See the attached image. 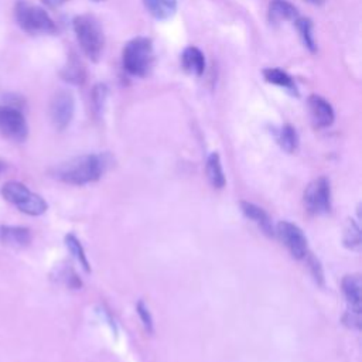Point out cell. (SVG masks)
Instances as JSON below:
<instances>
[{
    "mask_svg": "<svg viewBox=\"0 0 362 362\" xmlns=\"http://www.w3.org/2000/svg\"><path fill=\"white\" fill-rule=\"evenodd\" d=\"M181 65L185 72L201 76L205 71V57L197 47H187L181 55Z\"/></svg>",
    "mask_w": 362,
    "mask_h": 362,
    "instance_id": "14",
    "label": "cell"
},
{
    "mask_svg": "<svg viewBox=\"0 0 362 362\" xmlns=\"http://www.w3.org/2000/svg\"><path fill=\"white\" fill-rule=\"evenodd\" d=\"M344 245L352 250H358L362 245V238H361V228L359 225L354 221L349 219L345 230H344Z\"/></svg>",
    "mask_w": 362,
    "mask_h": 362,
    "instance_id": "22",
    "label": "cell"
},
{
    "mask_svg": "<svg viewBox=\"0 0 362 362\" xmlns=\"http://www.w3.org/2000/svg\"><path fill=\"white\" fill-rule=\"evenodd\" d=\"M107 165L103 154H85L74 157L52 170V175L66 184L85 185L98 181Z\"/></svg>",
    "mask_w": 362,
    "mask_h": 362,
    "instance_id": "1",
    "label": "cell"
},
{
    "mask_svg": "<svg viewBox=\"0 0 362 362\" xmlns=\"http://www.w3.org/2000/svg\"><path fill=\"white\" fill-rule=\"evenodd\" d=\"M1 170H3V163L0 161V171H1Z\"/></svg>",
    "mask_w": 362,
    "mask_h": 362,
    "instance_id": "30",
    "label": "cell"
},
{
    "mask_svg": "<svg viewBox=\"0 0 362 362\" xmlns=\"http://www.w3.org/2000/svg\"><path fill=\"white\" fill-rule=\"evenodd\" d=\"M75 112V98L72 92L59 89L49 102V117L58 130H64L72 120Z\"/></svg>",
    "mask_w": 362,
    "mask_h": 362,
    "instance_id": "9",
    "label": "cell"
},
{
    "mask_svg": "<svg viewBox=\"0 0 362 362\" xmlns=\"http://www.w3.org/2000/svg\"><path fill=\"white\" fill-rule=\"evenodd\" d=\"M205 171H206V177L211 182V185L214 188H223L226 184V178L222 170V164H221V158L218 153H211L206 158V165H205Z\"/></svg>",
    "mask_w": 362,
    "mask_h": 362,
    "instance_id": "18",
    "label": "cell"
},
{
    "mask_svg": "<svg viewBox=\"0 0 362 362\" xmlns=\"http://www.w3.org/2000/svg\"><path fill=\"white\" fill-rule=\"evenodd\" d=\"M304 205L310 214H325L331 208V189L329 181L320 177L308 184L304 191Z\"/></svg>",
    "mask_w": 362,
    "mask_h": 362,
    "instance_id": "7",
    "label": "cell"
},
{
    "mask_svg": "<svg viewBox=\"0 0 362 362\" xmlns=\"http://www.w3.org/2000/svg\"><path fill=\"white\" fill-rule=\"evenodd\" d=\"M106 95H107L106 85L98 83L93 88V90H92V106H93L95 113H100V110L103 107V103H105V99H106Z\"/></svg>",
    "mask_w": 362,
    "mask_h": 362,
    "instance_id": "24",
    "label": "cell"
},
{
    "mask_svg": "<svg viewBox=\"0 0 362 362\" xmlns=\"http://www.w3.org/2000/svg\"><path fill=\"white\" fill-rule=\"evenodd\" d=\"M122 62L129 74L140 78L147 76L154 65L153 41L147 37H136L130 40L123 48Z\"/></svg>",
    "mask_w": 362,
    "mask_h": 362,
    "instance_id": "3",
    "label": "cell"
},
{
    "mask_svg": "<svg viewBox=\"0 0 362 362\" xmlns=\"http://www.w3.org/2000/svg\"><path fill=\"white\" fill-rule=\"evenodd\" d=\"M298 18L297 8L287 0H272L269 4V20L270 23L294 21Z\"/></svg>",
    "mask_w": 362,
    "mask_h": 362,
    "instance_id": "15",
    "label": "cell"
},
{
    "mask_svg": "<svg viewBox=\"0 0 362 362\" xmlns=\"http://www.w3.org/2000/svg\"><path fill=\"white\" fill-rule=\"evenodd\" d=\"M45 6H48V7H51V8H55V7H59L61 4H64V3H66L68 0H41Z\"/></svg>",
    "mask_w": 362,
    "mask_h": 362,
    "instance_id": "28",
    "label": "cell"
},
{
    "mask_svg": "<svg viewBox=\"0 0 362 362\" xmlns=\"http://www.w3.org/2000/svg\"><path fill=\"white\" fill-rule=\"evenodd\" d=\"M308 110L314 126L317 127H328L334 122V109L328 100H325L320 95L308 96Z\"/></svg>",
    "mask_w": 362,
    "mask_h": 362,
    "instance_id": "10",
    "label": "cell"
},
{
    "mask_svg": "<svg viewBox=\"0 0 362 362\" xmlns=\"http://www.w3.org/2000/svg\"><path fill=\"white\" fill-rule=\"evenodd\" d=\"M136 310H137V314H139V317H140V320H141L144 328H146L148 332H153V318H151V315H150V311H148L147 305L140 300V301L137 303Z\"/></svg>",
    "mask_w": 362,
    "mask_h": 362,
    "instance_id": "25",
    "label": "cell"
},
{
    "mask_svg": "<svg viewBox=\"0 0 362 362\" xmlns=\"http://www.w3.org/2000/svg\"><path fill=\"white\" fill-rule=\"evenodd\" d=\"M93 1H103V0H93Z\"/></svg>",
    "mask_w": 362,
    "mask_h": 362,
    "instance_id": "31",
    "label": "cell"
},
{
    "mask_svg": "<svg viewBox=\"0 0 362 362\" xmlns=\"http://www.w3.org/2000/svg\"><path fill=\"white\" fill-rule=\"evenodd\" d=\"M342 322L352 329H359L361 328V313L346 310V313L342 317Z\"/></svg>",
    "mask_w": 362,
    "mask_h": 362,
    "instance_id": "27",
    "label": "cell"
},
{
    "mask_svg": "<svg viewBox=\"0 0 362 362\" xmlns=\"http://www.w3.org/2000/svg\"><path fill=\"white\" fill-rule=\"evenodd\" d=\"M341 286L348 303V310L361 313V277L358 274H348L342 279Z\"/></svg>",
    "mask_w": 362,
    "mask_h": 362,
    "instance_id": "12",
    "label": "cell"
},
{
    "mask_svg": "<svg viewBox=\"0 0 362 362\" xmlns=\"http://www.w3.org/2000/svg\"><path fill=\"white\" fill-rule=\"evenodd\" d=\"M1 195L6 201L16 205L21 212L31 216L42 215L48 208L44 198H41L38 194H34L18 181L6 182L1 188Z\"/></svg>",
    "mask_w": 362,
    "mask_h": 362,
    "instance_id": "5",
    "label": "cell"
},
{
    "mask_svg": "<svg viewBox=\"0 0 362 362\" xmlns=\"http://www.w3.org/2000/svg\"><path fill=\"white\" fill-rule=\"evenodd\" d=\"M61 76L64 81L74 83V85H81L85 81V68L82 62L75 57L71 55L69 59L66 61L65 66L61 71Z\"/></svg>",
    "mask_w": 362,
    "mask_h": 362,
    "instance_id": "19",
    "label": "cell"
},
{
    "mask_svg": "<svg viewBox=\"0 0 362 362\" xmlns=\"http://www.w3.org/2000/svg\"><path fill=\"white\" fill-rule=\"evenodd\" d=\"M294 21H296V27L300 33V37H301L304 45L310 49V52H315L317 44H315V38L313 34V21L305 17H298Z\"/></svg>",
    "mask_w": 362,
    "mask_h": 362,
    "instance_id": "21",
    "label": "cell"
},
{
    "mask_svg": "<svg viewBox=\"0 0 362 362\" xmlns=\"http://www.w3.org/2000/svg\"><path fill=\"white\" fill-rule=\"evenodd\" d=\"M263 76L269 83L281 86L293 95H298L297 85H296L294 79L286 71H283L280 68H266V69H263Z\"/></svg>",
    "mask_w": 362,
    "mask_h": 362,
    "instance_id": "17",
    "label": "cell"
},
{
    "mask_svg": "<svg viewBox=\"0 0 362 362\" xmlns=\"http://www.w3.org/2000/svg\"><path fill=\"white\" fill-rule=\"evenodd\" d=\"M14 17L18 27L27 34H54L57 31V25L48 13L25 0H17L14 6Z\"/></svg>",
    "mask_w": 362,
    "mask_h": 362,
    "instance_id": "4",
    "label": "cell"
},
{
    "mask_svg": "<svg viewBox=\"0 0 362 362\" xmlns=\"http://www.w3.org/2000/svg\"><path fill=\"white\" fill-rule=\"evenodd\" d=\"M143 4L157 20L171 18L177 11V0H143Z\"/></svg>",
    "mask_w": 362,
    "mask_h": 362,
    "instance_id": "16",
    "label": "cell"
},
{
    "mask_svg": "<svg viewBox=\"0 0 362 362\" xmlns=\"http://www.w3.org/2000/svg\"><path fill=\"white\" fill-rule=\"evenodd\" d=\"M274 233L279 236L280 242L287 247L293 257L304 259L308 255L307 238L296 223L281 221L277 223Z\"/></svg>",
    "mask_w": 362,
    "mask_h": 362,
    "instance_id": "8",
    "label": "cell"
},
{
    "mask_svg": "<svg viewBox=\"0 0 362 362\" xmlns=\"http://www.w3.org/2000/svg\"><path fill=\"white\" fill-rule=\"evenodd\" d=\"M240 209H242V212L245 214L246 218L253 221L263 230V233H266L267 236H273L274 235L272 219L264 212V209H262L260 206H257V205H255L252 202H247V201H242L240 202Z\"/></svg>",
    "mask_w": 362,
    "mask_h": 362,
    "instance_id": "13",
    "label": "cell"
},
{
    "mask_svg": "<svg viewBox=\"0 0 362 362\" xmlns=\"http://www.w3.org/2000/svg\"><path fill=\"white\" fill-rule=\"evenodd\" d=\"M308 267L311 270V274L314 277V280L318 283V284H324V273H322V267L320 264V262L314 257V256H308Z\"/></svg>",
    "mask_w": 362,
    "mask_h": 362,
    "instance_id": "26",
    "label": "cell"
},
{
    "mask_svg": "<svg viewBox=\"0 0 362 362\" xmlns=\"http://www.w3.org/2000/svg\"><path fill=\"white\" fill-rule=\"evenodd\" d=\"M30 240H31V233H30V229L27 228L8 226V225L0 226V242L6 246L18 249V247L27 246Z\"/></svg>",
    "mask_w": 362,
    "mask_h": 362,
    "instance_id": "11",
    "label": "cell"
},
{
    "mask_svg": "<svg viewBox=\"0 0 362 362\" xmlns=\"http://www.w3.org/2000/svg\"><path fill=\"white\" fill-rule=\"evenodd\" d=\"M0 134L13 141H24L28 136V126L18 107L0 105Z\"/></svg>",
    "mask_w": 362,
    "mask_h": 362,
    "instance_id": "6",
    "label": "cell"
},
{
    "mask_svg": "<svg viewBox=\"0 0 362 362\" xmlns=\"http://www.w3.org/2000/svg\"><path fill=\"white\" fill-rule=\"evenodd\" d=\"M65 245L66 247L69 249V252L74 255V257L79 262V264L83 267L85 272H89L90 267H89V262L86 259V255H85V250L79 242V239L74 235V233H68L65 236Z\"/></svg>",
    "mask_w": 362,
    "mask_h": 362,
    "instance_id": "23",
    "label": "cell"
},
{
    "mask_svg": "<svg viewBox=\"0 0 362 362\" xmlns=\"http://www.w3.org/2000/svg\"><path fill=\"white\" fill-rule=\"evenodd\" d=\"M307 1L311 3V4H315V6H320V4L325 3V0H307Z\"/></svg>",
    "mask_w": 362,
    "mask_h": 362,
    "instance_id": "29",
    "label": "cell"
},
{
    "mask_svg": "<svg viewBox=\"0 0 362 362\" xmlns=\"http://www.w3.org/2000/svg\"><path fill=\"white\" fill-rule=\"evenodd\" d=\"M276 139L280 147L287 153H294L298 147V136L291 124H284L283 127H280Z\"/></svg>",
    "mask_w": 362,
    "mask_h": 362,
    "instance_id": "20",
    "label": "cell"
},
{
    "mask_svg": "<svg viewBox=\"0 0 362 362\" xmlns=\"http://www.w3.org/2000/svg\"><path fill=\"white\" fill-rule=\"evenodd\" d=\"M72 25L83 54L93 62L99 61L105 47V34L99 21L90 14H81L74 18Z\"/></svg>",
    "mask_w": 362,
    "mask_h": 362,
    "instance_id": "2",
    "label": "cell"
}]
</instances>
